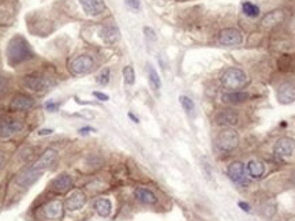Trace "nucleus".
Listing matches in <instances>:
<instances>
[{"instance_id": "obj_1", "label": "nucleus", "mask_w": 295, "mask_h": 221, "mask_svg": "<svg viewBox=\"0 0 295 221\" xmlns=\"http://www.w3.org/2000/svg\"><path fill=\"white\" fill-rule=\"evenodd\" d=\"M30 58H33V52L29 42L22 36L12 37L7 47V60L10 66L15 67L27 62Z\"/></svg>"}, {"instance_id": "obj_2", "label": "nucleus", "mask_w": 295, "mask_h": 221, "mask_svg": "<svg viewBox=\"0 0 295 221\" xmlns=\"http://www.w3.org/2000/svg\"><path fill=\"white\" fill-rule=\"evenodd\" d=\"M220 81L225 89H242L247 84V75L241 69L231 67L223 73Z\"/></svg>"}, {"instance_id": "obj_3", "label": "nucleus", "mask_w": 295, "mask_h": 221, "mask_svg": "<svg viewBox=\"0 0 295 221\" xmlns=\"http://www.w3.org/2000/svg\"><path fill=\"white\" fill-rule=\"evenodd\" d=\"M216 146L221 153H231L239 146V135L232 128H225L217 135Z\"/></svg>"}, {"instance_id": "obj_4", "label": "nucleus", "mask_w": 295, "mask_h": 221, "mask_svg": "<svg viewBox=\"0 0 295 221\" xmlns=\"http://www.w3.org/2000/svg\"><path fill=\"white\" fill-rule=\"evenodd\" d=\"M22 82H23V86L26 89L36 92V93H43V92H45L49 88L48 78L40 73L27 74V75L23 77Z\"/></svg>"}, {"instance_id": "obj_5", "label": "nucleus", "mask_w": 295, "mask_h": 221, "mask_svg": "<svg viewBox=\"0 0 295 221\" xmlns=\"http://www.w3.org/2000/svg\"><path fill=\"white\" fill-rule=\"evenodd\" d=\"M93 69H95V59L91 55H80L73 59L70 63L71 73L75 75L89 74Z\"/></svg>"}, {"instance_id": "obj_6", "label": "nucleus", "mask_w": 295, "mask_h": 221, "mask_svg": "<svg viewBox=\"0 0 295 221\" xmlns=\"http://www.w3.org/2000/svg\"><path fill=\"white\" fill-rule=\"evenodd\" d=\"M23 128V121L12 116L0 117V137H11Z\"/></svg>"}, {"instance_id": "obj_7", "label": "nucleus", "mask_w": 295, "mask_h": 221, "mask_svg": "<svg viewBox=\"0 0 295 221\" xmlns=\"http://www.w3.org/2000/svg\"><path fill=\"white\" fill-rule=\"evenodd\" d=\"M219 42L224 47H235V45H241L243 42V36L238 29L227 27V29H223L219 34Z\"/></svg>"}, {"instance_id": "obj_8", "label": "nucleus", "mask_w": 295, "mask_h": 221, "mask_svg": "<svg viewBox=\"0 0 295 221\" xmlns=\"http://www.w3.org/2000/svg\"><path fill=\"white\" fill-rule=\"evenodd\" d=\"M227 175L230 178L231 182L236 184H245L247 183V169L245 164L241 161H234L228 165L227 168Z\"/></svg>"}, {"instance_id": "obj_9", "label": "nucleus", "mask_w": 295, "mask_h": 221, "mask_svg": "<svg viewBox=\"0 0 295 221\" xmlns=\"http://www.w3.org/2000/svg\"><path fill=\"white\" fill-rule=\"evenodd\" d=\"M49 187L55 194H67L74 187V180L70 175L60 174L51 182Z\"/></svg>"}, {"instance_id": "obj_10", "label": "nucleus", "mask_w": 295, "mask_h": 221, "mask_svg": "<svg viewBox=\"0 0 295 221\" xmlns=\"http://www.w3.org/2000/svg\"><path fill=\"white\" fill-rule=\"evenodd\" d=\"M215 121L217 126H236V124L239 123V112L236 110H223L216 113Z\"/></svg>"}, {"instance_id": "obj_11", "label": "nucleus", "mask_w": 295, "mask_h": 221, "mask_svg": "<svg viewBox=\"0 0 295 221\" xmlns=\"http://www.w3.org/2000/svg\"><path fill=\"white\" fill-rule=\"evenodd\" d=\"M56 160H58V152L55 149H47V150H44V153L40 156L37 161L33 164L32 168L44 172L45 169L52 167L56 163Z\"/></svg>"}, {"instance_id": "obj_12", "label": "nucleus", "mask_w": 295, "mask_h": 221, "mask_svg": "<svg viewBox=\"0 0 295 221\" xmlns=\"http://www.w3.org/2000/svg\"><path fill=\"white\" fill-rule=\"evenodd\" d=\"M43 175L41 171H37V169H33L32 167L30 168H27L26 171H23L21 175H18V178H16L15 183L18 187H21V189H29L30 186L36 183L38 180V178Z\"/></svg>"}, {"instance_id": "obj_13", "label": "nucleus", "mask_w": 295, "mask_h": 221, "mask_svg": "<svg viewBox=\"0 0 295 221\" xmlns=\"http://www.w3.org/2000/svg\"><path fill=\"white\" fill-rule=\"evenodd\" d=\"M295 150V141L290 137H283L280 138L278 142L275 143L274 153L275 156L283 158V157H290L291 154Z\"/></svg>"}, {"instance_id": "obj_14", "label": "nucleus", "mask_w": 295, "mask_h": 221, "mask_svg": "<svg viewBox=\"0 0 295 221\" xmlns=\"http://www.w3.org/2000/svg\"><path fill=\"white\" fill-rule=\"evenodd\" d=\"M33 106H34V100L30 96L18 93L11 100L10 110H12V112H25V110H32Z\"/></svg>"}, {"instance_id": "obj_15", "label": "nucleus", "mask_w": 295, "mask_h": 221, "mask_svg": "<svg viewBox=\"0 0 295 221\" xmlns=\"http://www.w3.org/2000/svg\"><path fill=\"white\" fill-rule=\"evenodd\" d=\"M43 216L48 221H59L63 217V204L60 201H51L43 206Z\"/></svg>"}, {"instance_id": "obj_16", "label": "nucleus", "mask_w": 295, "mask_h": 221, "mask_svg": "<svg viewBox=\"0 0 295 221\" xmlns=\"http://www.w3.org/2000/svg\"><path fill=\"white\" fill-rule=\"evenodd\" d=\"M134 197L135 200L138 201L142 205H149L153 206L159 202L157 195L152 191V190L146 189V187H137L134 190Z\"/></svg>"}, {"instance_id": "obj_17", "label": "nucleus", "mask_w": 295, "mask_h": 221, "mask_svg": "<svg viewBox=\"0 0 295 221\" xmlns=\"http://www.w3.org/2000/svg\"><path fill=\"white\" fill-rule=\"evenodd\" d=\"M276 97L280 104H291L295 101V85L287 82V84L280 85Z\"/></svg>"}, {"instance_id": "obj_18", "label": "nucleus", "mask_w": 295, "mask_h": 221, "mask_svg": "<svg viewBox=\"0 0 295 221\" xmlns=\"http://www.w3.org/2000/svg\"><path fill=\"white\" fill-rule=\"evenodd\" d=\"M82 10L89 15H100L105 11V4L102 0H78Z\"/></svg>"}, {"instance_id": "obj_19", "label": "nucleus", "mask_w": 295, "mask_h": 221, "mask_svg": "<svg viewBox=\"0 0 295 221\" xmlns=\"http://www.w3.org/2000/svg\"><path fill=\"white\" fill-rule=\"evenodd\" d=\"M100 38L102 40L104 44H107V45H112L115 42L119 40V29L112 23H109V25H104V26L100 29Z\"/></svg>"}, {"instance_id": "obj_20", "label": "nucleus", "mask_w": 295, "mask_h": 221, "mask_svg": "<svg viewBox=\"0 0 295 221\" xmlns=\"http://www.w3.org/2000/svg\"><path fill=\"white\" fill-rule=\"evenodd\" d=\"M86 204V197L84 193L81 191H74L73 194L67 198L66 201V209H69L70 212L81 211Z\"/></svg>"}, {"instance_id": "obj_21", "label": "nucleus", "mask_w": 295, "mask_h": 221, "mask_svg": "<svg viewBox=\"0 0 295 221\" xmlns=\"http://www.w3.org/2000/svg\"><path fill=\"white\" fill-rule=\"evenodd\" d=\"M250 99V93L242 92V90H235V92H228L221 96V101L224 104H241Z\"/></svg>"}, {"instance_id": "obj_22", "label": "nucleus", "mask_w": 295, "mask_h": 221, "mask_svg": "<svg viewBox=\"0 0 295 221\" xmlns=\"http://www.w3.org/2000/svg\"><path fill=\"white\" fill-rule=\"evenodd\" d=\"M285 18L286 14L282 10L271 11V12H268L267 15L264 16L263 21H261V25H263L264 27H274L285 21Z\"/></svg>"}, {"instance_id": "obj_23", "label": "nucleus", "mask_w": 295, "mask_h": 221, "mask_svg": "<svg viewBox=\"0 0 295 221\" xmlns=\"http://www.w3.org/2000/svg\"><path fill=\"white\" fill-rule=\"evenodd\" d=\"M93 209L100 217H109L112 213V204L108 198H98L95 201Z\"/></svg>"}, {"instance_id": "obj_24", "label": "nucleus", "mask_w": 295, "mask_h": 221, "mask_svg": "<svg viewBox=\"0 0 295 221\" xmlns=\"http://www.w3.org/2000/svg\"><path fill=\"white\" fill-rule=\"evenodd\" d=\"M247 174L252 176L253 179H260L265 174V165L258 160H250L247 164Z\"/></svg>"}, {"instance_id": "obj_25", "label": "nucleus", "mask_w": 295, "mask_h": 221, "mask_svg": "<svg viewBox=\"0 0 295 221\" xmlns=\"http://www.w3.org/2000/svg\"><path fill=\"white\" fill-rule=\"evenodd\" d=\"M278 66L282 71H291L294 69V59L291 55H283L278 62Z\"/></svg>"}, {"instance_id": "obj_26", "label": "nucleus", "mask_w": 295, "mask_h": 221, "mask_svg": "<svg viewBox=\"0 0 295 221\" xmlns=\"http://www.w3.org/2000/svg\"><path fill=\"white\" fill-rule=\"evenodd\" d=\"M148 75H149V82L150 85L155 88L156 90H159L161 88V79L159 77V74L156 71V69L153 66H148Z\"/></svg>"}, {"instance_id": "obj_27", "label": "nucleus", "mask_w": 295, "mask_h": 221, "mask_svg": "<svg viewBox=\"0 0 295 221\" xmlns=\"http://www.w3.org/2000/svg\"><path fill=\"white\" fill-rule=\"evenodd\" d=\"M242 10H243V14L249 18H256V16L260 15V8L250 1H245L242 4Z\"/></svg>"}, {"instance_id": "obj_28", "label": "nucleus", "mask_w": 295, "mask_h": 221, "mask_svg": "<svg viewBox=\"0 0 295 221\" xmlns=\"http://www.w3.org/2000/svg\"><path fill=\"white\" fill-rule=\"evenodd\" d=\"M123 78L126 85H134L135 82V73L131 66H126L123 69Z\"/></svg>"}, {"instance_id": "obj_29", "label": "nucleus", "mask_w": 295, "mask_h": 221, "mask_svg": "<svg viewBox=\"0 0 295 221\" xmlns=\"http://www.w3.org/2000/svg\"><path fill=\"white\" fill-rule=\"evenodd\" d=\"M109 78H111V70L109 69H104L100 71V74L96 77L97 84L101 85V86H105V85L109 84Z\"/></svg>"}, {"instance_id": "obj_30", "label": "nucleus", "mask_w": 295, "mask_h": 221, "mask_svg": "<svg viewBox=\"0 0 295 221\" xmlns=\"http://www.w3.org/2000/svg\"><path fill=\"white\" fill-rule=\"evenodd\" d=\"M179 103H181L182 108L186 110L188 113H192L194 110L193 100H192L190 97H188V96H181V97H179Z\"/></svg>"}, {"instance_id": "obj_31", "label": "nucleus", "mask_w": 295, "mask_h": 221, "mask_svg": "<svg viewBox=\"0 0 295 221\" xmlns=\"http://www.w3.org/2000/svg\"><path fill=\"white\" fill-rule=\"evenodd\" d=\"M59 107L60 104L59 103H56V101H48L47 104H45V108H47V110H49V112H56V110H59Z\"/></svg>"}, {"instance_id": "obj_32", "label": "nucleus", "mask_w": 295, "mask_h": 221, "mask_svg": "<svg viewBox=\"0 0 295 221\" xmlns=\"http://www.w3.org/2000/svg\"><path fill=\"white\" fill-rule=\"evenodd\" d=\"M144 33H145V36L149 38V40H152V41H155V40H157V36H156V32L152 29V27L149 26H145L144 27Z\"/></svg>"}, {"instance_id": "obj_33", "label": "nucleus", "mask_w": 295, "mask_h": 221, "mask_svg": "<svg viewBox=\"0 0 295 221\" xmlns=\"http://www.w3.org/2000/svg\"><path fill=\"white\" fill-rule=\"evenodd\" d=\"M93 96H95L96 99H98L100 101H108V100H109V97H108L107 95L101 93V92H93Z\"/></svg>"}, {"instance_id": "obj_34", "label": "nucleus", "mask_w": 295, "mask_h": 221, "mask_svg": "<svg viewBox=\"0 0 295 221\" xmlns=\"http://www.w3.org/2000/svg\"><path fill=\"white\" fill-rule=\"evenodd\" d=\"M209 165L210 164L206 163V160H205V158H202V168H204V171H208V172H206V178H210V176H212V172H210Z\"/></svg>"}, {"instance_id": "obj_35", "label": "nucleus", "mask_w": 295, "mask_h": 221, "mask_svg": "<svg viewBox=\"0 0 295 221\" xmlns=\"http://www.w3.org/2000/svg\"><path fill=\"white\" fill-rule=\"evenodd\" d=\"M127 4H129L131 8H134V10H138L141 7L140 0H127Z\"/></svg>"}, {"instance_id": "obj_36", "label": "nucleus", "mask_w": 295, "mask_h": 221, "mask_svg": "<svg viewBox=\"0 0 295 221\" xmlns=\"http://www.w3.org/2000/svg\"><path fill=\"white\" fill-rule=\"evenodd\" d=\"M238 206H239L243 212H246V213L250 212V206L247 205L246 202H242V201H239V202H238Z\"/></svg>"}, {"instance_id": "obj_37", "label": "nucleus", "mask_w": 295, "mask_h": 221, "mask_svg": "<svg viewBox=\"0 0 295 221\" xmlns=\"http://www.w3.org/2000/svg\"><path fill=\"white\" fill-rule=\"evenodd\" d=\"M5 164V153L0 150V169L4 167Z\"/></svg>"}, {"instance_id": "obj_38", "label": "nucleus", "mask_w": 295, "mask_h": 221, "mask_svg": "<svg viewBox=\"0 0 295 221\" xmlns=\"http://www.w3.org/2000/svg\"><path fill=\"white\" fill-rule=\"evenodd\" d=\"M52 130H49V128H44V130H40L38 131V135H49V134H52Z\"/></svg>"}, {"instance_id": "obj_39", "label": "nucleus", "mask_w": 295, "mask_h": 221, "mask_svg": "<svg viewBox=\"0 0 295 221\" xmlns=\"http://www.w3.org/2000/svg\"><path fill=\"white\" fill-rule=\"evenodd\" d=\"M129 117L130 119H133V120H134V123H140V119H138V117H137L135 115H133L131 112H129Z\"/></svg>"}]
</instances>
